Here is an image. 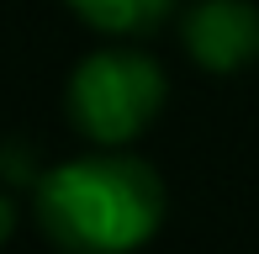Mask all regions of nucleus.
<instances>
[{"mask_svg": "<svg viewBox=\"0 0 259 254\" xmlns=\"http://www.w3.org/2000/svg\"><path fill=\"white\" fill-rule=\"evenodd\" d=\"M169 212L164 175L127 148H96L32 180V223L58 254H138Z\"/></svg>", "mask_w": 259, "mask_h": 254, "instance_id": "nucleus-1", "label": "nucleus"}, {"mask_svg": "<svg viewBox=\"0 0 259 254\" xmlns=\"http://www.w3.org/2000/svg\"><path fill=\"white\" fill-rule=\"evenodd\" d=\"M169 101V74L143 48H96L69 69L64 111L85 143L127 148Z\"/></svg>", "mask_w": 259, "mask_h": 254, "instance_id": "nucleus-2", "label": "nucleus"}, {"mask_svg": "<svg viewBox=\"0 0 259 254\" xmlns=\"http://www.w3.org/2000/svg\"><path fill=\"white\" fill-rule=\"evenodd\" d=\"M180 48L206 74H238L259 64V6L254 0H196L180 11Z\"/></svg>", "mask_w": 259, "mask_h": 254, "instance_id": "nucleus-3", "label": "nucleus"}, {"mask_svg": "<svg viewBox=\"0 0 259 254\" xmlns=\"http://www.w3.org/2000/svg\"><path fill=\"white\" fill-rule=\"evenodd\" d=\"M64 6L106 37H148L180 11V0H64Z\"/></svg>", "mask_w": 259, "mask_h": 254, "instance_id": "nucleus-4", "label": "nucleus"}, {"mask_svg": "<svg viewBox=\"0 0 259 254\" xmlns=\"http://www.w3.org/2000/svg\"><path fill=\"white\" fill-rule=\"evenodd\" d=\"M11 233H16V201H11V196L0 191V249L11 244Z\"/></svg>", "mask_w": 259, "mask_h": 254, "instance_id": "nucleus-5", "label": "nucleus"}]
</instances>
